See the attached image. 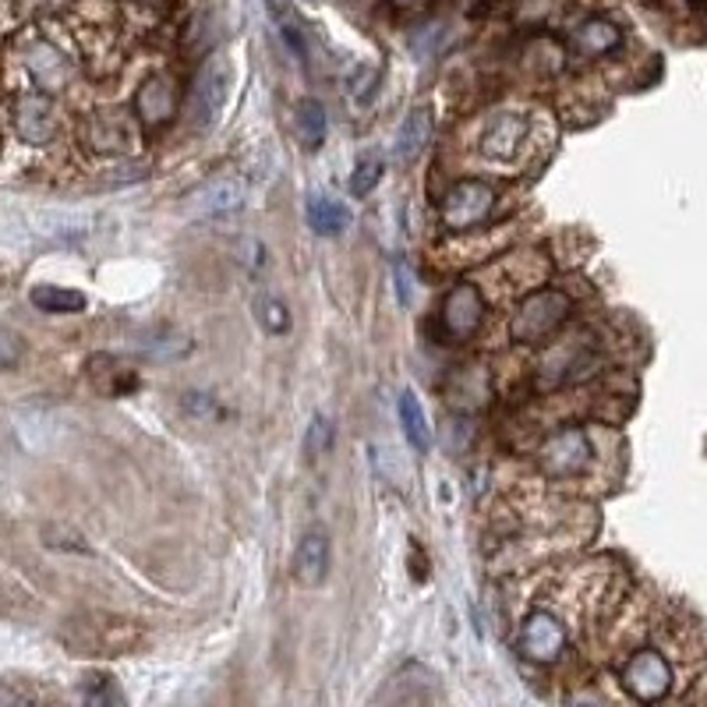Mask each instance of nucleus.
<instances>
[{"label": "nucleus", "mask_w": 707, "mask_h": 707, "mask_svg": "<svg viewBox=\"0 0 707 707\" xmlns=\"http://www.w3.org/2000/svg\"><path fill=\"white\" fill-rule=\"evenodd\" d=\"M566 319H569V297L563 291H534L514 311L509 337L531 347V343H545Z\"/></svg>", "instance_id": "f257e3e1"}, {"label": "nucleus", "mask_w": 707, "mask_h": 707, "mask_svg": "<svg viewBox=\"0 0 707 707\" xmlns=\"http://www.w3.org/2000/svg\"><path fill=\"white\" fill-rule=\"evenodd\" d=\"M538 463H541V471H545L549 478H555V481H566V478L584 474V471H588V463H591L588 435H584V428L555 432L552 439L538 449Z\"/></svg>", "instance_id": "f03ea898"}, {"label": "nucleus", "mask_w": 707, "mask_h": 707, "mask_svg": "<svg viewBox=\"0 0 707 707\" xmlns=\"http://www.w3.org/2000/svg\"><path fill=\"white\" fill-rule=\"evenodd\" d=\"M495 205V188L485 180H460L457 188L446 191L443 202V223L449 231H471L485 223Z\"/></svg>", "instance_id": "7ed1b4c3"}, {"label": "nucleus", "mask_w": 707, "mask_h": 707, "mask_svg": "<svg viewBox=\"0 0 707 707\" xmlns=\"http://www.w3.org/2000/svg\"><path fill=\"white\" fill-rule=\"evenodd\" d=\"M620 680L626 686V694L640 700V704H655L672 690V669L669 661L661 658L658 651H637L634 658L626 661Z\"/></svg>", "instance_id": "20e7f679"}, {"label": "nucleus", "mask_w": 707, "mask_h": 707, "mask_svg": "<svg viewBox=\"0 0 707 707\" xmlns=\"http://www.w3.org/2000/svg\"><path fill=\"white\" fill-rule=\"evenodd\" d=\"M231 85V68L227 60H209V64L195 74V89H191V114H195V128H209L216 120L223 96H227Z\"/></svg>", "instance_id": "39448f33"}, {"label": "nucleus", "mask_w": 707, "mask_h": 707, "mask_svg": "<svg viewBox=\"0 0 707 707\" xmlns=\"http://www.w3.org/2000/svg\"><path fill=\"white\" fill-rule=\"evenodd\" d=\"M481 319H485V297L474 283H457L443 301V326L453 340H468L478 333Z\"/></svg>", "instance_id": "423d86ee"}, {"label": "nucleus", "mask_w": 707, "mask_h": 707, "mask_svg": "<svg viewBox=\"0 0 707 707\" xmlns=\"http://www.w3.org/2000/svg\"><path fill=\"white\" fill-rule=\"evenodd\" d=\"M563 648H566L563 623L549 612H531L528 623H523V634H520V651L531 661H538V665H549V661L563 655Z\"/></svg>", "instance_id": "0eeeda50"}, {"label": "nucleus", "mask_w": 707, "mask_h": 707, "mask_svg": "<svg viewBox=\"0 0 707 707\" xmlns=\"http://www.w3.org/2000/svg\"><path fill=\"white\" fill-rule=\"evenodd\" d=\"M14 131L28 145H47L57 131V110L43 93H28L14 103Z\"/></svg>", "instance_id": "6e6552de"}, {"label": "nucleus", "mask_w": 707, "mask_h": 707, "mask_svg": "<svg viewBox=\"0 0 707 707\" xmlns=\"http://www.w3.org/2000/svg\"><path fill=\"white\" fill-rule=\"evenodd\" d=\"M85 142L89 149H96V153H128L131 142H134V131H131V120L125 114H117V110H107V114H93L85 120Z\"/></svg>", "instance_id": "1a4fd4ad"}, {"label": "nucleus", "mask_w": 707, "mask_h": 707, "mask_svg": "<svg viewBox=\"0 0 707 707\" xmlns=\"http://www.w3.org/2000/svg\"><path fill=\"white\" fill-rule=\"evenodd\" d=\"M523 139H528V117L514 110L495 114L485 139H481V153L488 160H517Z\"/></svg>", "instance_id": "9d476101"}, {"label": "nucleus", "mask_w": 707, "mask_h": 707, "mask_svg": "<svg viewBox=\"0 0 707 707\" xmlns=\"http://www.w3.org/2000/svg\"><path fill=\"white\" fill-rule=\"evenodd\" d=\"M177 114V85L160 74V79H149L139 93H134V117L142 120L145 128H160Z\"/></svg>", "instance_id": "9b49d317"}, {"label": "nucleus", "mask_w": 707, "mask_h": 707, "mask_svg": "<svg viewBox=\"0 0 707 707\" xmlns=\"http://www.w3.org/2000/svg\"><path fill=\"white\" fill-rule=\"evenodd\" d=\"M245 202V185L234 177H220V180H209L199 191L188 199L191 216H220V213H231Z\"/></svg>", "instance_id": "f8f14e48"}, {"label": "nucleus", "mask_w": 707, "mask_h": 707, "mask_svg": "<svg viewBox=\"0 0 707 707\" xmlns=\"http://www.w3.org/2000/svg\"><path fill=\"white\" fill-rule=\"evenodd\" d=\"M294 574L305 588H319L329 577V538L322 531H308L301 538L297 555H294Z\"/></svg>", "instance_id": "ddd939ff"}, {"label": "nucleus", "mask_w": 707, "mask_h": 707, "mask_svg": "<svg viewBox=\"0 0 707 707\" xmlns=\"http://www.w3.org/2000/svg\"><path fill=\"white\" fill-rule=\"evenodd\" d=\"M446 393H449V403H453V408L478 411V408H485V403H488L492 386H488V375L481 368H460L457 375H449Z\"/></svg>", "instance_id": "4468645a"}, {"label": "nucleus", "mask_w": 707, "mask_h": 707, "mask_svg": "<svg viewBox=\"0 0 707 707\" xmlns=\"http://www.w3.org/2000/svg\"><path fill=\"white\" fill-rule=\"evenodd\" d=\"M432 139V114L425 107H417L411 110L408 117H403V125L397 131V160L400 163H411L421 156V149L428 145Z\"/></svg>", "instance_id": "2eb2a0df"}, {"label": "nucleus", "mask_w": 707, "mask_h": 707, "mask_svg": "<svg viewBox=\"0 0 707 707\" xmlns=\"http://www.w3.org/2000/svg\"><path fill=\"white\" fill-rule=\"evenodd\" d=\"M308 227L319 237H340L343 231L351 227V213L337 199L311 195V199H308Z\"/></svg>", "instance_id": "dca6fc26"}, {"label": "nucleus", "mask_w": 707, "mask_h": 707, "mask_svg": "<svg viewBox=\"0 0 707 707\" xmlns=\"http://www.w3.org/2000/svg\"><path fill=\"white\" fill-rule=\"evenodd\" d=\"M620 39H623V33L612 22L591 19V22H584L577 33H574V47L584 57H605V54H612L615 47H620Z\"/></svg>", "instance_id": "f3484780"}, {"label": "nucleus", "mask_w": 707, "mask_h": 707, "mask_svg": "<svg viewBox=\"0 0 707 707\" xmlns=\"http://www.w3.org/2000/svg\"><path fill=\"white\" fill-rule=\"evenodd\" d=\"M25 64H28V71L36 74V82H39L43 89H60V85L68 82V64H64V57H60L54 47H47V43H36V47L28 50Z\"/></svg>", "instance_id": "a211bd4d"}, {"label": "nucleus", "mask_w": 707, "mask_h": 707, "mask_svg": "<svg viewBox=\"0 0 707 707\" xmlns=\"http://www.w3.org/2000/svg\"><path fill=\"white\" fill-rule=\"evenodd\" d=\"M28 301L47 311V315H79L85 311V294L79 291H68V287H54V283H43V287H33Z\"/></svg>", "instance_id": "6ab92c4d"}, {"label": "nucleus", "mask_w": 707, "mask_h": 707, "mask_svg": "<svg viewBox=\"0 0 707 707\" xmlns=\"http://www.w3.org/2000/svg\"><path fill=\"white\" fill-rule=\"evenodd\" d=\"M400 421H403V432H408V439H411V446L417 449V453H428V449H432L428 414H425V408H421V400L411 393V389L400 397Z\"/></svg>", "instance_id": "aec40b11"}, {"label": "nucleus", "mask_w": 707, "mask_h": 707, "mask_svg": "<svg viewBox=\"0 0 707 707\" xmlns=\"http://www.w3.org/2000/svg\"><path fill=\"white\" fill-rule=\"evenodd\" d=\"M297 131L308 149H319L326 139V110L319 99H301L297 107Z\"/></svg>", "instance_id": "412c9836"}, {"label": "nucleus", "mask_w": 707, "mask_h": 707, "mask_svg": "<svg viewBox=\"0 0 707 707\" xmlns=\"http://www.w3.org/2000/svg\"><path fill=\"white\" fill-rule=\"evenodd\" d=\"M266 4H269V14H273V22L280 25V36L287 39V47L294 54H305V33H301V22H297L291 0H266Z\"/></svg>", "instance_id": "4be33fe9"}, {"label": "nucleus", "mask_w": 707, "mask_h": 707, "mask_svg": "<svg viewBox=\"0 0 707 707\" xmlns=\"http://www.w3.org/2000/svg\"><path fill=\"white\" fill-rule=\"evenodd\" d=\"M382 170H386V163H382V156L379 153H365L357 160V167H354V177H351V191L357 195H368L375 185H379V177H382Z\"/></svg>", "instance_id": "5701e85b"}, {"label": "nucleus", "mask_w": 707, "mask_h": 707, "mask_svg": "<svg viewBox=\"0 0 707 707\" xmlns=\"http://www.w3.org/2000/svg\"><path fill=\"white\" fill-rule=\"evenodd\" d=\"M255 315H259V322L269 329V333H287L291 329V315H287V308H283V301H276V297L255 301Z\"/></svg>", "instance_id": "b1692460"}, {"label": "nucleus", "mask_w": 707, "mask_h": 707, "mask_svg": "<svg viewBox=\"0 0 707 707\" xmlns=\"http://www.w3.org/2000/svg\"><path fill=\"white\" fill-rule=\"evenodd\" d=\"M329 446H333V425H329V421H326L322 414H315L311 425H308V432H305V453H308L311 460H319V457L329 453Z\"/></svg>", "instance_id": "393cba45"}, {"label": "nucleus", "mask_w": 707, "mask_h": 707, "mask_svg": "<svg viewBox=\"0 0 707 707\" xmlns=\"http://www.w3.org/2000/svg\"><path fill=\"white\" fill-rule=\"evenodd\" d=\"M22 354H25V343H22V337L14 333V329H4V326H0V372L19 365Z\"/></svg>", "instance_id": "a878e982"}, {"label": "nucleus", "mask_w": 707, "mask_h": 707, "mask_svg": "<svg viewBox=\"0 0 707 707\" xmlns=\"http://www.w3.org/2000/svg\"><path fill=\"white\" fill-rule=\"evenodd\" d=\"M393 280H397V297H400V305L408 308L411 301H414V269L403 262V259H397L393 262Z\"/></svg>", "instance_id": "bb28decb"}, {"label": "nucleus", "mask_w": 707, "mask_h": 707, "mask_svg": "<svg viewBox=\"0 0 707 707\" xmlns=\"http://www.w3.org/2000/svg\"><path fill=\"white\" fill-rule=\"evenodd\" d=\"M14 700H25V697L14 694V690H0V704H14Z\"/></svg>", "instance_id": "cd10ccee"}, {"label": "nucleus", "mask_w": 707, "mask_h": 707, "mask_svg": "<svg viewBox=\"0 0 707 707\" xmlns=\"http://www.w3.org/2000/svg\"><path fill=\"white\" fill-rule=\"evenodd\" d=\"M393 4H397V8H425L428 0H393Z\"/></svg>", "instance_id": "c85d7f7f"}, {"label": "nucleus", "mask_w": 707, "mask_h": 707, "mask_svg": "<svg viewBox=\"0 0 707 707\" xmlns=\"http://www.w3.org/2000/svg\"><path fill=\"white\" fill-rule=\"evenodd\" d=\"M694 4H697V8H704V11H707V0H694Z\"/></svg>", "instance_id": "c756f323"}]
</instances>
